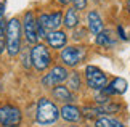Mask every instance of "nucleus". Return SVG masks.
Returning a JSON list of instances; mask_svg holds the SVG:
<instances>
[{
  "instance_id": "nucleus-18",
  "label": "nucleus",
  "mask_w": 130,
  "mask_h": 127,
  "mask_svg": "<svg viewBox=\"0 0 130 127\" xmlns=\"http://www.w3.org/2000/svg\"><path fill=\"white\" fill-rule=\"evenodd\" d=\"M68 87L69 90H79L80 89V76L77 73H72L68 76Z\"/></svg>"
},
{
  "instance_id": "nucleus-6",
  "label": "nucleus",
  "mask_w": 130,
  "mask_h": 127,
  "mask_svg": "<svg viewBox=\"0 0 130 127\" xmlns=\"http://www.w3.org/2000/svg\"><path fill=\"white\" fill-rule=\"evenodd\" d=\"M21 109L13 105L0 106V124L3 127H18L21 124Z\"/></svg>"
},
{
  "instance_id": "nucleus-10",
  "label": "nucleus",
  "mask_w": 130,
  "mask_h": 127,
  "mask_svg": "<svg viewBox=\"0 0 130 127\" xmlns=\"http://www.w3.org/2000/svg\"><path fill=\"white\" fill-rule=\"evenodd\" d=\"M125 90H127V80L122 79V77H116V79H112V82L109 85H106L101 92L109 96V95H122V93H125Z\"/></svg>"
},
{
  "instance_id": "nucleus-19",
  "label": "nucleus",
  "mask_w": 130,
  "mask_h": 127,
  "mask_svg": "<svg viewBox=\"0 0 130 127\" xmlns=\"http://www.w3.org/2000/svg\"><path fill=\"white\" fill-rule=\"evenodd\" d=\"M71 2L74 3V8H76V10H84L87 7L88 0H71Z\"/></svg>"
},
{
  "instance_id": "nucleus-7",
  "label": "nucleus",
  "mask_w": 130,
  "mask_h": 127,
  "mask_svg": "<svg viewBox=\"0 0 130 127\" xmlns=\"http://www.w3.org/2000/svg\"><path fill=\"white\" fill-rule=\"evenodd\" d=\"M87 57V48L85 47H79V45H72V47H66L61 52V60L63 63L69 66V68H74L77 66L80 61H84Z\"/></svg>"
},
{
  "instance_id": "nucleus-24",
  "label": "nucleus",
  "mask_w": 130,
  "mask_h": 127,
  "mask_svg": "<svg viewBox=\"0 0 130 127\" xmlns=\"http://www.w3.org/2000/svg\"><path fill=\"white\" fill-rule=\"evenodd\" d=\"M58 2L61 3V5H66V3H69V2H71V0H58Z\"/></svg>"
},
{
  "instance_id": "nucleus-25",
  "label": "nucleus",
  "mask_w": 130,
  "mask_h": 127,
  "mask_svg": "<svg viewBox=\"0 0 130 127\" xmlns=\"http://www.w3.org/2000/svg\"><path fill=\"white\" fill-rule=\"evenodd\" d=\"M127 10L130 11V0H127Z\"/></svg>"
},
{
  "instance_id": "nucleus-13",
  "label": "nucleus",
  "mask_w": 130,
  "mask_h": 127,
  "mask_svg": "<svg viewBox=\"0 0 130 127\" xmlns=\"http://www.w3.org/2000/svg\"><path fill=\"white\" fill-rule=\"evenodd\" d=\"M87 23H88V31L92 34L98 35L100 32H103V19H101L98 11H95V10L90 11L88 16H87Z\"/></svg>"
},
{
  "instance_id": "nucleus-8",
  "label": "nucleus",
  "mask_w": 130,
  "mask_h": 127,
  "mask_svg": "<svg viewBox=\"0 0 130 127\" xmlns=\"http://www.w3.org/2000/svg\"><path fill=\"white\" fill-rule=\"evenodd\" d=\"M68 69L64 66H53L42 79V84L45 87H56V85H61L64 80H68Z\"/></svg>"
},
{
  "instance_id": "nucleus-3",
  "label": "nucleus",
  "mask_w": 130,
  "mask_h": 127,
  "mask_svg": "<svg viewBox=\"0 0 130 127\" xmlns=\"http://www.w3.org/2000/svg\"><path fill=\"white\" fill-rule=\"evenodd\" d=\"M63 23V15L59 11L55 13H43L39 16L37 19V31H39V37H47L48 32L52 31H58V27Z\"/></svg>"
},
{
  "instance_id": "nucleus-4",
  "label": "nucleus",
  "mask_w": 130,
  "mask_h": 127,
  "mask_svg": "<svg viewBox=\"0 0 130 127\" xmlns=\"http://www.w3.org/2000/svg\"><path fill=\"white\" fill-rule=\"evenodd\" d=\"M31 60L32 64L37 71H45L52 64V55H50L48 48L43 44H36L34 48L31 50Z\"/></svg>"
},
{
  "instance_id": "nucleus-9",
  "label": "nucleus",
  "mask_w": 130,
  "mask_h": 127,
  "mask_svg": "<svg viewBox=\"0 0 130 127\" xmlns=\"http://www.w3.org/2000/svg\"><path fill=\"white\" fill-rule=\"evenodd\" d=\"M23 34L26 40L29 44H37V40L40 39L39 37V31H37V19L34 16L32 11H27L24 15V19H23Z\"/></svg>"
},
{
  "instance_id": "nucleus-1",
  "label": "nucleus",
  "mask_w": 130,
  "mask_h": 127,
  "mask_svg": "<svg viewBox=\"0 0 130 127\" xmlns=\"http://www.w3.org/2000/svg\"><path fill=\"white\" fill-rule=\"evenodd\" d=\"M21 26L23 24L18 18H11L7 23V35H5V39H7V52L11 57L18 55L19 50H21V37H23Z\"/></svg>"
},
{
  "instance_id": "nucleus-22",
  "label": "nucleus",
  "mask_w": 130,
  "mask_h": 127,
  "mask_svg": "<svg viewBox=\"0 0 130 127\" xmlns=\"http://www.w3.org/2000/svg\"><path fill=\"white\" fill-rule=\"evenodd\" d=\"M5 8H7V5H5L3 2H0V19L3 18V13H5Z\"/></svg>"
},
{
  "instance_id": "nucleus-20",
  "label": "nucleus",
  "mask_w": 130,
  "mask_h": 127,
  "mask_svg": "<svg viewBox=\"0 0 130 127\" xmlns=\"http://www.w3.org/2000/svg\"><path fill=\"white\" fill-rule=\"evenodd\" d=\"M7 35V21L2 18L0 19V37H5Z\"/></svg>"
},
{
  "instance_id": "nucleus-15",
  "label": "nucleus",
  "mask_w": 130,
  "mask_h": 127,
  "mask_svg": "<svg viewBox=\"0 0 130 127\" xmlns=\"http://www.w3.org/2000/svg\"><path fill=\"white\" fill-rule=\"evenodd\" d=\"M63 24H64L68 29L77 27V24H79V16H77V10H76V8H69L68 11H66V15H64V19H63Z\"/></svg>"
},
{
  "instance_id": "nucleus-2",
  "label": "nucleus",
  "mask_w": 130,
  "mask_h": 127,
  "mask_svg": "<svg viewBox=\"0 0 130 127\" xmlns=\"http://www.w3.org/2000/svg\"><path fill=\"white\" fill-rule=\"evenodd\" d=\"M59 118V109L56 108V105L48 98H40L37 103V113L36 119L40 125H48L56 122Z\"/></svg>"
},
{
  "instance_id": "nucleus-26",
  "label": "nucleus",
  "mask_w": 130,
  "mask_h": 127,
  "mask_svg": "<svg viewBox=\"0 0 130 127\" xmlns=\"http://www.w3.org/2000/svg\"><path fill=\"white\" fill-rule=\"evenodd\" d=\"M66 127H77V125H66Z\"/></svg>"
},
{
  "instance_id": "nucleus-5",
  "label": "nucleus",
  "mask_w": 130,
  "mask_h": 127,
  "mask_svg": "<svg viewBox=\"0 0 130 127\" xmlns=\"http://www.w3.org/2000/svg\"><path fill=\"white\" fill-rule=\"evenodd\" d=\"M85 80H87V85L93 90H101L108 85V77L106 74L103 73L100 68L96 66H87L85 68Z\"/></svg>"
},
{
  "instance_id": "nucleus-12",
  "label": "nucleus",
  "mask_w": 130,
  "mask_h": 127,
  "mask_svg": "<svg viewBox=\"0 0 130 127\" xmlns=\"http://www.w3.org/2000/svg\"><path fill=\"white\" fill-rule=\"evenodd\" d=\"M59 116L64 119V121H68V122H77L79 119L82 118V111L77 108V106H74V105H64L61 111H59Z\"/></svg>"
},
{
  "instance_id": "nucleus-16",
  "label": "nucleus",
  "mask_w": 130,
  "mask_h": 127,
  "mask_svg": "<svg viewBox=\"0 0 130 127\" xmlns=\"http://www.w3.org/2000/svg\"><path fill=\"white\" fill-rule=\"evenodd\" d=\"M95 127H125L121 121L114 119V118H108V116H103V118H98L95 121Z\"/></svg>"
},
{
  "instance_id": "nucleus-17",
  "label": "nucleus",
  "mask_w": 130,
  "mask_h": 127,
  "mask_svg": "<svg viewBox=\"0 0 130 127\" xmlns=\"http://www.w3.org/2000/svg\"><path fill=\"white\" fill-rule=\"evenodd\" d=\"M96 44L100 45V47L111 48L112 45H114V40L111 39V35H109L108 31H103V32H100V34L96 35Z\"/></svg>"
},
{
  "instance_id": "nucleus-23",
  "label": "nucleus",
  "mask_w": 130,
  "mask_h": 127,
  "mask_svg": "<svg viewBox=\"0 0 130 127\" xmlns=\"http://www.w3.org/2000/svg\"><path fill=\"white\" fill-rule=\"evenodd\" d=\"M5 50V37H0V53Z\"/></svg>"
},
{
  "instance_id": "nucleus-14",
  "label": "nucleus",
  "mask_w": 130,
  "mask_h": 127,
  "mask_svg": "<svg viewBox=\"0 0 130 127\" xmlns=\"http://www.w3.org/2000/svg\"><path fill=\"white\" fill-rule=\"evenodd\" d=\"M53 96L58 101H63V103H71L72 101V92L68 87H63V85L53 87Z\"/></svg>"
},
{
  "instance_id": "nucleus-21",
  "label": "nucleus",
  "mask_w": 130,
  "mask_h": 127,
  "mask_svg": "<svg viewBox=\"0 0 130 127\" xmlns=\"http://www.w3.org/2000/svg\"><path fill=\"white\" fill-rule=\"evenodd\" d=\"M84 34H85V29H79V31L74 34V39L76 40H79V39H82L84 37Z\"/></svg>"
},
{
  "instance_id": "nucleus-11",
  "label": "nucleus",
  "mask_w": 130,
  "mask_h": 127,
  "mask_svg": "<svg viewBox=\"0 0 130 127\" xmlns=\"http://www.w3.org/2000/svg\"><path fill=\"white\" fill-rule=\"evenodd\" d=\"M47 42H48V45L52 48H63L64 45H66V42H68V35H66V32H63V31H52V32H48L47 34Z\"/></svg>"
}]
</instances>
